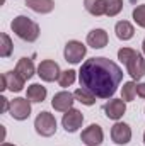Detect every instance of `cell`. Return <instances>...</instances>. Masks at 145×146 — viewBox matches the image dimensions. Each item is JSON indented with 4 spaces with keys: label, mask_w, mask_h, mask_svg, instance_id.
Wrapping results in <instances>:
<instances>
[{
    "label": "cell",
    "mask_w": 145,
    "mask_h": 146,
    "mask_svg": "<svg viewBox=\"0 0 145 146\" xmlns=\"http://www.w3.org/2000/svg\"><path fill=\"white\" fill-rule=\"evenodd\" d=\"M123 80V70L108 58L97 56L82 63L79 72L80 87L89 88L97 99H109Z\"/></svg>",
    "instance_id": "1"
},
{
    "label": "cell",
    "mask_w": 145,
    "mask_h": 146,
    "mask_svg": "<svg viewBox=\"0 0 145 146\" xmlns=\"http://www.w3.org/2000/svg\"><path fill=\"white\" fill-rule=\"evenodd\" d=\"M10 29L19 39L28 41V42H34L39 37V26L26 15H17L10 22Z\"/></svg>",
    "instance_id": "2"
},
{
    "label": "cell",
    "mask_w": 145,
    "mask_h": 146,
    "mask_svg": "<svg viewBox=\"0 0 145 146\" xmlns=\"http://www.w3.org/2000/svg\"><path fill=\"white\" fill-rule=\"evenodd\" d=\"M34 129L39 136L43 138H50L56 133V119L53 114L43 110L38 114V117L34 119Z\"/></svg>",
    "instance_id": "3"
},
{
    "label": "cell",
    "mask_w": 145,
    "mask_h": 146,
    "mask_svg": "<svg viewBox=\"0 0 145 146\" xmlns=\"http://www.w3.org/2000/svg\"><path fill=\"white\" fill-rule=\"evenodd\" d=\"M85 53H87V48H85V44H82L80 41H68L67 44H65V49H63V56H65V60L68 61V63H72V65H77V63H80L84 58H85Z\"/></svg>",
    "instance_id": "4"
},
{
    "label": "cell",
    "mask_w": 145,
    "mask_h": 146,
    "mask_svg": "<svg viewBox=\"0 0 145 146\" xmlns=\"http://www.w3.org/2000/svg\"><path fill=\"white\" fill-rule=\"evenodd\" d=\"M9 114H10L15 121H26V119L31 115V100L21 99V97L10 100Z\"/></svg>",
    "instance_id": "5"
},
{
    "label": "cell",
    "mask_w": 145,
    "mask_h": 146,
    "mask_svg": "<svg viewBox=\"0 0 145 146\" xmlns=\"http://www.w3.org/2000/svg\"><path fill=\"white\" fill-rule=\"evenodd\" d=\"M38 75H39V78H41L43 82H55V80L60 78L62 72H60V66H58L56 61H53V60H44V61H41L39 66H38Z\"/></svg>",
    "instance_id": "6"
},
{
    "label": "cell",
    "mask_w": 145,
    "mask_h": 146,
    "mask_svg": "<svg viewBox=\"0 0 145 146\" xmlns=\"http://www.w3.org/2000/svg\"><path fill=\"white\" fill-rule=\"evenodd\" d=\"M80 139L82 143L87 146H99L104 139V133H103V127L99 124H91L89 127H85L80 134Z\"/></svg>",
    "instance_id": "7"
},
{
    "label": "cell",
    "mask_w": 145,
    "mask_h": 146,
    "mask_svg": "<svg viewBox=\"0 0 145 146\" xmlns=\"http://www.w3.org/2000/svg\"><path fill=\"white\" fill-rule=\"evenodd\" d=\"M111 139H113L114 145H119V146L128 145L132 141V129H130V126L125 124V122L116 121L114 126L111 127Z\"/></svg>",
    "instance_id": "8"
},
{
    "label": "cell",
    "mask_w": 145,
    "mask_h": 146,
    "mask_svg": "<svg viewBox=\"0 0 145 146\" xmlns=\"http://www.w3.org/2000/svg\"><path fill=\"white\" fill-rule=\"evenodd\" d=\"M82 122H84V115H82L80 110H77V109L67 110V112L63 114V117H62V126H63V129H65L67 133H75V131H79V127L82 126Z\"/></svg>",
    "instance_id": "9"
},
{
    "label": "cell",
    "mask_w": 145,
    "mask_h": 146,
    "mask_svg": "<svg viewBox=\"0 0 145 146\" xmlns=\"http://www.w3.org/2000/svg\"><path fill=\"white\" fill-rule=\"evenodd\" d=\"M26 80L15 72H7L2 75V90H10V92H21L24 88Z\"/></svg>",
    "instance_id": "10"
},
{
    "label": "cell",
    "mask_w": 145,
    "mask_h": 146,
    "mask_svg": "<svg viewBox=\"0 0 145 146\" xmlns=\"http://www.w3.org/2000/svg\"><path fill=\"white\" fill-rule=\"evenodd\" d=\"M125 66H126V72L130 73V76L133 80H137V82L145 76V58H144V54H140V53H137Z\"/></svg>",
    "instance_id": "11"
},
{
    "label": "cell",
    "mask_w": 145,
    "mask_h": 146,
    "mask_svg": "<svg viewBox=\"0 0 145 146\" xmlns=\"http://www.w3.org/2000/svg\"><path fill=\"white\" fill-rule=\"evenodd\" d=\"M104 112H106L108 119L119 121L123 117V114L126 112V102L123 99H111L104 104Z\"/></svg>",
    "instance_id": "12"
},
{
    "label": "cell",
    "mask_w": 145,
    "mask_h": 146,
    "mask_svg": "<svg viewBox=\"0 0 145 146\" xmlns=\"http://www.w3.org/2000/svg\"><path fill=\"white\" fill-rule=\"evenodd\" d=\"M73 102H75L73 94L63 90V92L55 94V97L51 100V106H53V109L58 110V112H67V110L73 109Z\"/></svg>",
    "instance_id": "13"
},
{
    "label": "cell",
    "mask_w": 145,
    "mask_h": 146,
    "mask_svg": "<svg viewBox=\"0 0 145 146\" xmlns=\"http://www.w3.org/2000/svg\"><path fill=\"white\" fill-rule=\"evenodd\" d=\"M108 33L104 29H92L87 34V44L94 49H103L104 46H108Z\"/></svg>",
    "instance_id": "14"
},
{
    "label": "cell",
    "mask_w": 145,
    "mask_h": 146,
    "mask_svg": "<svg viewBox=\"0 0 145 146\" xmlns=\"http://www.w3.org/2000/svg\"><path fill=\"white\" fill-rule=\"evenodd\" d=\"M114 33H116V37L121 39V41H130L133 34H135V27L132 26V22L128 21H119L116 22L114 26Z\"/></svg>",
    "instance_id": "15"
},
{
    "label": "cell",
    "mask_w": 145,
    "mask_h": 146,
    "mask_svg": "<svg viewBox=\"0 0 145 146\" xmlns=\"http://www.w3.org/2000/svg\"><path fill=\"white\" fill-rule=\"evenodd\" d=\"M26 5L36 14H50L55 9L53 0H26Z\"/></svg>",
    "instance_id": "16"
},
{
    "label": "cell",
    "mask_w": 145,
    "mask_h": 146,
    "mask_svg": "<svg viewBox=\"0 0 145 146\" xmlns=\"http://www.w3.org/2000/svg\"><path fill=\"white\" fill-rule=\"evenodd\" d=\"M15 72L19 73L24 80H29V78L34 75V72H36L33 60H31V58H21V60L17 61V65H15Z\"/></svg>",
    "instance_id": "17"
},
{
    "label": "cell",
    "mask_w": 145,
    "mask_h": 146,
    "mask_svg": "<svg viewBox=\"0 0 145 146\" xmlns=\"http://www.w3.org/2000/svg\"><path fill=\"white\" fill-rule=\"evenodd\" d=\"M84 7L94 17L106 15V0H84Z\"/></svg>",
    "instance_id": "18"
},
{
    "label": "cell",
    "mask_w": 145,
    "mask_h": 146,
    "mask_svg": "<svg viewBox=\"0 0 145 146\" xmlns=\"http://www.w3.org/2000/svg\"><path fill=\"white\" fill-rule=\"evenodd\" d=\"M46 87H43V85H39V83H33V85H29L28 87V100H31V102H43L44 99H46Z\"/></svg>",
    "instance_id": "19"
},
{
    "label": "cell",
    "mask_w": 145,
    "mask_h": 146,
    "mask_svg": "<svg viewBox=\"0 0 145 146\" xmlns=\"http://www.w3.org/2000/svg\"><path fill=\"white\" fill-rule=\"evenodd\" d=\"M73 97H75V100H79L80 104H84V106H94L96 104V95L89 90V88H85V87H80V88H77L75 92H73Z\"/></svg>",
    "instance_id": "20"
},
{
    "label": "cell",
    "mask_w": 145,
    "mask_h": 146,
    "mask_svg": "<svg viewBox=\"0 0 145 146\" xmlns=\"http://www.w3.org/2000/svg\"><path fill=\"white\" fill-rule=\"evenodd\" d=\"M0 56L2 58H9L12 54V49H14V44H12V39L9 37V34L2 33L0 34Z\"/></svg>",
    "instance_id": "21"
},
{
    "label": "cell",
    "mask_w": 145,
    "mask_h": 146,
    "mask_svg": "<svg viewBox=\"0 0 145 146\" xmlns=\"http://www.w3.org/2000/svg\"><path fill=\"white\" fill-rule=\"evenodd\" d=\"M137 95V83L135 82H126L123 83V88H121V99L125 102H132Z\"/></svg>",
    "instance_id": "22"
},
{
    "label": "cell",
    "mask_w": 145,
    "mask_h": 146,
    "mask_svg": "<svg viewBox=\"0 0 145 146\" xmlns=\"http://www.w3.org/2000/svg\"><path fill=\"white\" fill-rule=\"evenodd\" d=\"M75 80H77V72L75 70H65V72H62V75H60L58 83H60V87L67 88V87H70V85L75 83Z\"/></svg>",
    "instance_id": "23"
},
{
    "label": "cell",
    "mask_w": 145,
    "mask_h": 146,
    "mask_svg": "<svg viewBox=\"0 0 145 146\" xmlns=\"http://www.w3.org/2000/svg\"><path fill=\"white\" fill-rule=\"evenodd\" d=\"M123 10V0H106V15L114 17Z\"/></svg>",
    "instance_id": "24"
},
{
    "label": "cell",
    "mask_w": 145,
    "mask_h": 146,
    "mask_svg": "<svg viewBox=\"0 0 145 146\" xmlns=\"http://www.w3.org/2000/svg\"><path fill=\"white\" fill-rule=\"evenodd\" d=\"M133 21L137 26L145 29V5H137L133 9Z\"/></svg>",
    "instance_id": "25"
},
{
    "label": "cell",
    "mask_w": 145,
    "mask_h": 146,
    "mask_svg": "<svg viewBox=\"0 0 145 146\" xmlns=\"http://www.w3.org/2000/svg\"><path fill=\"white\" fill-rule=\"evenodd\" d=\"M137 53H138V51H135V49H132V48H121V49L118 51V60H119L123 65H126Z\"/></svg>",
    "instance_id": "26"
},
{
    "label": "cell",
    "mask_w": 145,
    "mask_h": 146,
    "mask_svg": "<svg viewBox=\"0 0 145 146\" xmlns=\"http://www.w3.org/2000/svg\"><path fill=\"white\" fill-rule=\"evenodd\" d=\"M137 95L145 99V83H138L137 85Z\"/></svg>",
    "instance_id": "27"
},
{
    "label": "cell",
    "mask_w": 145,
    "mask_h": 146,
    "mask_svg": "<svg viewBox=\"0 0 145 146\" xmlns=\"http://www.w3.org/2000/svg\"><path fill=\"white\" fill-rule=\"evenodd\" d=\"M0 100H2V112H9V107H10V102H9V100H7V99L3 97V95L0 97Z\"/></svg>",
    "instance_id": "28"
},
{
    "label": "cell",
    "mask_w": 145,
    "mask_h": 146,
    "mask_svg": "<svg viewBox=\"0 0 145 146\" xmlns=\"http://www.w3.org/2000/svg\"><path fill=\"white\" fill-rule=\"evenodd\" d=\"M142 49H144V54H145V39H144V42H142Z\"/></svg>",
    "instance_id": "29"
},
{
    "label": "cell",
    "mask_w": 145,
    "mask_h": 146,
    "mask_svg": "<svg viewBox=\"0 0 145 146\" xmlns=\"http://www.w3.org/2000/svg\"><path fill=\"white\" fill-rule=\"evenodd\" d=\"M2 146H14V145H10V143H2Z\"/></svg>",
    "instance_id": "30"
},
{
    "label": "cell",
    "mask_w": 145,
    "mask_h": 146,
    "mask_svg": "<svg viewBox=\"0 0 145 146\" xmlns=\"http://www.w3.org/2000/svg\"><path fill=\"white\" fill-rule=\"evenodd\" d=\"M144 143H145V133H144Z\"/></svg>",
    "instance_id": "31"
}]
</instances>
